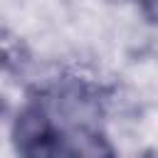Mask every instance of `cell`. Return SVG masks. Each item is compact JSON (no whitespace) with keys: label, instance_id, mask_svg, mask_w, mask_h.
Returning <instances> with one entry per match:
<instances>
[{"label":"cell","instance_id":"3","mask_svg":"<svg viewBox=\"0 0 158 158\" xmlns=\"http://www.w3.org/2000/svg\"><path fill=\"white\" fill-rule=\"evenodd\" d=\"M136 2L141 7V15L151 25H158V0H136Z\"/></svg>","mask_w":158,"mask_h":158},{"label":"cell","instance_id":"2","mask_svg":"<svg viewBox=\"0 0 158 158\" xmlns=\"http://www.w3.org/2000/svg\"><path fill=\"white\" fill-rule=\"evenodd\" d=\"M62 156L64 158H116V148L104 131L81 123L64 133Z\"/></svg>","mask_w":158,"mask_h":158},{"label":"cell","instance_id":"1","mask_svg":"<svg viewBox=\"0 0 158 158\" xmlns=\"http://www.w3.org/2000/svg\"><path fill=\"white\" fill-rule=\"evenodd\" d=\"M64 133L40 104H27L12 123V143L17 158H59Z\"/></svg>","mask_w":158,"mask_h":158}]
</instances>
